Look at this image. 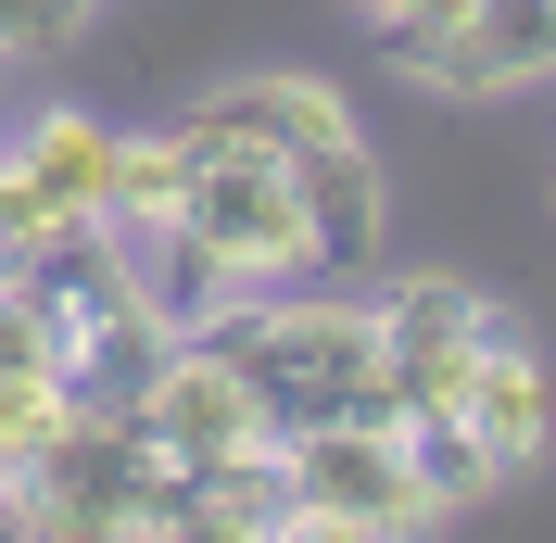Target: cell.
<instances>
[{"label":"cell","instance_id":"8992f818","mask_svg":"<svg viewBox=\"0 0 556 543\" xmlns=\"http://www.w3.org/2000/svg\"><path fill=\"white\" fill-rule=\"evenodd\" d=\"M139 430L165 442V468H215V455H241V442H278V430H266V405H253V379L228 367L203 329H190L165 367H152V392H139Z\"/></svg>","mask_w":556,"mask_h":543},{"label":"cell","instance_id":"5bb4252c","mask_svg":"<svg viewBox=\"0 0 556 543\" xmlns=\"http://www.w3.org/2000/svg\"><path fill=\"white\" fill-rule=\"evenodd\" d=\"M0 64H13V51H0ZM0 102H13V76H0Z\"/></svg>","mask_w":556,"mask_h":543},{"label":"cell","instance_id":"7c38bea8","mask_svg":"<svg viewBox=\"0 0 556 543\" xmlns=\"http://www.w3.org/2000/svg\"><path fill=\"white\" fill-rule=\"evenodd\" d=\"M455 13H468V0H354V26L380 38L392 64H405V51H430V38H443V26H455Z\"/></svg>","mask_w":556,"mask_h":543},{"label":"cell","instance_id":"4fadbf2b","mask_svg":"<svg viewBox=\"0 0 556 543\" xmlns=\"http://www.w3.org/2000/svg\"><path fill=\"white\" fill-rule=\"evenodd\" d=\"M0 531H26V480H0Z\"/></svg>","mask_w":556,"mask_h":543},{"label":"cell","instance_id":"3957f363","mask_svg":"<svg viewBox=\"0 0 556 543\" xmlns=\"http://www.w3.org/2000/svg\"><path fill=\"white\" fill-rule=\"evenodd\" d=\"M430 518H443V480H430V455H417V430L392 405L291 430V531L392 543V531H430Z\"/></svg>","mask_w":556,"mask_h":543},{"label":"cell","instance_id":"9a60e30c","mask_svg":"<svg viewBox=\"0 0 556 543\" xmlns=\"http://www.w3.org/2000/svg\"><path fill=\"white\" fill-rule=\"evenodd\" d=\"M544 190H556V177H544Z\"/></svg>","mask_w":556,"mask_h":543},{"label":"cell","instance_id":"6da1fadb","mask_svg":"<svg viewBox=\"0 0 556 543\" xmlns=\"http://www.w3.org/2000/svg\"><path fill=\"white\" fill-rule=\"evenodd\" d=\"M0 278L26 291V316H38V341H51V367H64V392H76V405H139V392H152V367L190 341L165 304H152L139 253L102 228V215L51 228L26 266H0Z\"/></svg>","mask_w":556,"mask_h":543},{"label":"cell","instance_id":"30bf717a","mask_svg":"<svg viewBox=\"0 0 556 543\" xmlns=\"http://www.w3.org/2000/svg\"><path fill=\"white\" fill-rule=\"evenodd\" d=\"M114 139L127 127H102V114H76V102H38L26 127H13V165L38 177L51 215H102L114 203Z\"/></svg>","mask_w":556,"mask_h":543},{"label":"cell","instance_id":"7a4b0ae2","mask_svg":"<svg viewBox=\"0 0 556 543\" xmlns=\"http://www.w3.org/2000/svg\"><path fill=\"white\" fill-rule=\"evenodd\" d=\"M203 341L253 379V405H266L278 442L316 430V417L392 405L380 392V304H367V291H304V278H291V291H241Z\"/></svg>","mask_w":556,"mask_h":543},{"label":"cell","instance_id":"277c9868","mask_svg":"<svg viewBox=\"0 0 556 543\" xmlns=\"http://www.w3.org/2000/svg\"><path fill=\"white\" fill-rule=\"evenodd\" d=\"M26 531L64 543H165V442L139 430V405H76L51 455L26 468Z\"/></svg>","mask_w":556,"mask_h":543},{"label":"cell","instance_id":"8fae6325","mask_svg":"<svg viewBox=\"0 0 556 543\" xmlns=\"http://www.w3.org/2000/svg\"><path fill=\"white\" fill-rule=\"evenodd\" d=\"M177 190H190V127H127L114 139V203H102V228L114 240H152L177 215Z\"/></svg>","mask_w":556,"mask_h":543},{"label":"cell","instance_id":"ba28073f","mask_svg":"<svg viewBox=\"0 0 556 543\" xmlns=\"http://www.w3.org/2000/svg\"><path fill=\"white\" fill-rule=\"evenodd\" d=\"M190 114H215V127H253V139H278L291 165H329V152H354V114H342V89L329 76H228V89H203Z\"/></svg>","mask_w":556,"mask_h":543},{"label":"cell","instance_id":"9c48e42d","mask_svg":"<svg viewBox=\"0 0 556 543\" xmlns=\"http://www.w3.org/2000/svg\"><path fill=\"white\" fill-rule=\"evenodd\" d=\"M64 417H76V392H64V367H51V341H38L26 291L0 278V480H26Z\"/></svg>","mask_w":556,"mask_h":543},{"label":"cell","instance_id":"5b68a950","mask_svg":"<svg viewBox=\"0 0 556 543\" xmlns=\"http://www.w3.org/2000/svg\"><path fill=\"white\" fill-rule=\"evenodd\" d=\"M506 329L493 316L481 278H392L380 291V392L405 430H430V417H455V392H468V367H481V341Z\"/></svg>","mask_w":556,"mask_h":543},{"label":"cell","instance_id":"52a82bcc","mask_svg":"<svg viewBox=\"0 0 556 543\" xmlns=\"http://www.w3.org/2000/svg\"><path fill=\"white\" fill-rule=\"evenodd\" d=\"M417 89L443 102H493V89H544L556 76V0H468L430 51H405Z\"/></svg>","mask_w":556,"mask_h":543}]
</instances>
